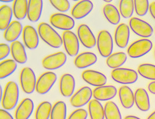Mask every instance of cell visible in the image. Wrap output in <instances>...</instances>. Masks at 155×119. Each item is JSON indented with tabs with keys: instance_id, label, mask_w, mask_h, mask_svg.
Here are the masks:
<instances>
[{
	"instance_id": "1",
	"label": "cell",
	"mask_w": 155,
	"mask_h": 119,
	"mask_svg": "<svg viewBox=\"0 0 155 119\" xmlns=\"http://www.w3.org/2000/svg\"><path fill=\"white\" fill-rule=\"evenodd\" d=\"M38 33L41 39L49 47L59 48L62 46V37L49 24L41 23L38 27Z\"/></svg>"
},
{
	"instance_id": "2",
	"label": "cell",
	"mask_w": 155,
	"mask_h": 119,
	"mask_svg": "<svg viewBox=\"0 0 155 119\" xmlns=\"http://www.w3.org/2000/svg\"><path fill=\"white\" fill-rule=\"evenodd\" d=\"M19 97V90L17 83L14 81L8 82L1 98L3 108L7 111L14 109L18 104Z\"/></svg>"
},
{
	"instance_id": "3",
	"label": "cell",
	"mask_w": 155,
	"mask_h": 119,
	"mask_svg": "<svg viewBox=\"0 0 155 119\" xmlns=\"http://www.w3.org/2000/svg\"><path fill=\"white\" fill-rule=\"evenodd\" d=\"M97 45L100 55L104 58H108L112 54L113 38L107 30H102L99 33L97 39Z\"/></svg>"
},
{
	"instance_id": "4",
	"label": "cell",
	"mask_w": 155,
	"mask_h": 119,
	"mask_svg": "<svg viewBox=\"0 0 155 119\" xmlns=\"http://www.w3.org/2000/svg\"><path fill=\"white\" fill-rule=\"evenodd\" d=\"M153 48L150 40L143 38L131 44L127 49L128 55L131 58H139L149 53Z\"/></svg>"
},
{
	"instance_id": "5",
	"label": "cell",
	"mask_w": 155,
	"mask_h": 119,
	"mask_svg": "<svg viewBox=\"0 0 155 119\" xmlns=\"http://www.w3.org/2000/svg\"><path fill=\"white\" fill-rule=\"evenodd\" d=\"M111 76L114 81L124 85L134 84L138 78L136 71L121 68L113 69L111 73Z\"/></svg>"
},
{
	"instance_id": "6",
	"label": "cell",
	"mask_w": 155,
	"mask_h": 119,
	"mask_svg": "<svg viewBox=\"0 0 155 119\" xmlns=\"http://www.w3.org/2000/svg\"><path fill=\"white\" fill-rule=\"evenodd\" d=\"M20 83L21 89L25 93L31 94L35 92L37 80L32 69L26 67L21 70L20 74Z\"/></svg>"
},
{
	"instance_id": "7",
	"label": "cell",
	"mask_w": 155,
	"mask_h": 119,
	"mask_svg": "<svg viewBox=\"0 0 155 119\" xmlns=\"http://www.w3.org/2000/svg\"><path fill=\"white\" fill-rule=\"evenodd\" d=\"M57 80V74L52 71L44 73L37 81L35 91L40 94L44 95L49 92Z\"/></svg>"
},
{
	"instance_id": "8",
	"label": "cell",
	"mask_w": 155,
	"mask_h": 119,
	"mask_svg": "<svg viewBox=\"0 0 155 119\" xmlns=\"http://www.w3.org/2000/svg\"><path fill=\"white\" fill-rule=\"evenodd\" d=\"M129 26L135 35L142 38L150 37L153 33V29L150 24L137 18H131Z\"/></svg>"
},
{
	"instance_id": "9",
	"label": "cell",
	"mask_w": 155,
	"mask_h": 119,
	"mask_svg": "<svg viewBox=\"0 0 155 119\" xmlns=\"http://www.w3.org/2000/svg\"><path fill=\"white\" fill-rule=\"evenodd\" d=\"M63 45L66 53L69 56H78L79 49V39L74 33L69 31H64L62 35Z\"/></svg>"
},
{
	"instance_id": "10",
	"label": "cell",
	"mask_w": 155,
	"mask_h": 119,
	"mask_svg": "<svg viewBox=\"0 0 155 119\" xmlns=\"http://www.w3.org/2000/svg\"><path fill=\"white\" fill-rule=\"evenodd\" d=\"M49 21L54 28L64 31L71 30L75 26V21L71 17L62 13L51 15Z\"/></svg>"
},
{
	"instance_id": "11",
	"label": "cell",
	"mask_w": 155,
	"mask_h": 119,
	"mask_svg": "<svg viewBox=\"0 0 155 119\" xmlns=\"http://www.w3.org/2000/svg\"><path fill=\"white\" fill-rule=\"evenodd\" d=\"M66 61V55L63 52H58L44 58L42 60V65L47 70H57L62 67Z\"/></svg>"
},
{
	"instance_id": "12",
	"label": "cell",
	"mask_w": 155,
	"mask_h": 119,
	"mask_svg": "<svg viewBox=\"0 0 155 119\" xmlns=\"http://www.w3.org/2000/svg\"><path fill=\"white\" fill-rule=\"evenodd\" d=\"M93 96V91L88 87H83L72 95L71 104L72 106L80 108L89 104Z\"/></svg>"
},
{
	"instance_id": "13",
	"label": "cell",
	"mask_w": 155,
	"mask_h": 119,
	"mask_svg": "<svg viewBox=\"0 0 155 119\" xmlns=\"http://www.w3.org/2000/svg\"><path fill=\"white\" fill-rule=\"evenodd\" d=\"M77 32L80 41L85 48L91 49L97 45V39L91 30L87 25H80Z\"/></svg>"
},
{
	"instance_id": "14",
	"label": "cell",
	"mask_w": 155,
	"mask_h": 119,
	"mask_svg": "<svg viewBox=\"0 0 155 119\" xmlns=\"http://www.w3.org/2000/svg\"><path fill=\"white\" fill-rule=\"evenodd\" d=\"M81 77L85 82L96 87L105 85L107 83L105 75L95 70H85L83 72Z\"/></svg>"
},
{
	"instance_id": "15",
	"label": "cell",
	"mask_w": 155,
	"mask_h": 119,
	"mask_svg": "<svg viewBox=\"0 0 155 119\" xmlns=\"http://www.w3.org/2000/svg\"><path fill=\"white\" fill-rule=\"evenodd\" d=\"M23 40L25 46L29 49H35L39 44V35L31 26H26L23 30Z\"/></svg>"
},
{
	"instance_id": "16",
	"label": "cell",
	"mask_w": 155,
	"mask_h": 119,
	"mask_svg": "<svg viewBox=\"0 0 155 119\" xmlns=\"http://www.w3.org/2000/svg\"><path fill=\"white\" fill-rule=\"evenodd\" d=\"M94 8V4L90 0H81L71 9V14L76 19H81L90 14Z\"/></svg>"
},
{
	"instance_id": "17",
	"label": "cell",
	"mask_w": 155,
	"mask_h": 119,
	"mask_svg": "<svg viewBox=\"0 0 155 119\" xmlns=\"http://www.w3.org/2000/svg\"><path fill=\"white\" fill-rule=\"evenodd\" d=\"M75 87V79L71 74L66 73L62 75L60 79L59 90L63 97L66 98L71 97L74 94Z\"/></svg>"
},
{
	"instance_id": "18",
	"label": "cell",
	"mask_w": 155,
	"mask_h": 119,
	"mask_svg": "<svg viewBox=\"0 0 155 119\" xmlns=\"http://www.w3.org/2000/svg\"><path fill=\"white\" fill-rule=\"evenodd\" d=\"M130 36V26L126 23L120 24L114 33V41L117 46L120 48H125L128 45Z\"/></svg>"
},
{
	"instance_id": "19",
	"label": "cell",
	"mask_w": 155,
	"mask_h": 119,
	"mask_svg": "<svg viewBox=\"0 0 155 119\" xmlns=\"http://www.w3.org/2000/svg\"><path fill=\"white\" fill-rule=\"evenodd\" d=\"M117 94V90L114 86L103 85L93 90V97L99 101H107L114 98Z\"/></svg>"
},
{
	"instance_id": "20",
	"label": "cell",
	"mask_w": 155,
	"mask_h": 119,
	"mask_svg": "<svg viewBox=\"0 0 155 119\" xmlns=\"http://www.w3.org/2000/svg\"><path fill=\"white\" fill-rule=\"evenodd\" d=\"M33 101L30 98L24 99L16 109L15 119H28L34 111Z\"/></svg>"
},
{
	"instance_id": "21",
	"label": "cell",
	"mask_w": 155,
	"mask_h": 119,
	"mask_svg": "<svg viewBox=\"0 0 155 119\" xmlns=\"http://www.w3.org/2000/svg\"><path fill=\"white\" fill-rule=\"evenodd\" d=\"M97 56L95 54L90 52H85L76 56L74 63L78 69H83L94 65L97 63Z\"/></svg>"
},
{
	"instance_id": "22",
	"label": "cell",
	"mask_w": 155,
	"mask_h": 119,
	"mask_svg": "<svg viewBox=\"0 0 155 119\" xmlns=\"http://www.w3.org/2000/svg\"><path fill=\"white\" fill-rule=\"evenodd\" d=\"M23 26L21 23L17 21H12L9 26L5 30L4 37L8 42H14L19 38L23 33Z\"/></svg>"
},
{
	"instance_id": "23",
	"label": "cell",
	"mask_w": 155,
	"mask_h": 119,
	"mask_svg": "<svg viewBox=\"0 0 155 119\" xmlns=\"http://www.w3.org/2000/svg\"><path fill=\"white\" fill-rule=\"evenodd\" d=\"M135 104L139 110L148 112L150 108V99L148 92L144 88H138L134 94Z\"/></svg>"
},
{
	"instance_id": "24",
	"label": "cell",
	"mask_w": 155,
	"mask_h": 119,
	"mask_svg": "<svg viewBox=\"0 0 155 119\" xmlns=\"http://www.w3.org/2000/svg\"><path fill=\"white\" fill-rule=\"evenodd\" d=\"M43 1L42 0H28V18L31 22L38 21L41 16Z\"/></svg>"
},
{
	"instance_id": "25",
	"label": "cell",
	"mask_w": 155,
	"mask_h": 119,
	"mask_svg": "<svg viewBox=\"0 0 155 119\" xmlns=\"http://www.w3.org/2000/svg\"><path fill=\"white\" fill-rule=\"evenodd\" d=\"M119 97L121 104L125 109L131 108L135 104V96L133 90L127 85L121 87L119 90Z\"/></svg>"
},
{
	"instance_id": "26",
	"label": "cell",
	"mask_w": 155,
	"mask_h": 119,
	"mask_svg": "<svg viewBox=\"0 0 155 119\" xmlns=\"http://www.w3.org/2000/svg\"><path fill=\"white\" fill-rule=\"evenodd\" d=\"M11 54L14 60L18 63L25 64L28 61L25 48L23 44L18 40L11 44Z\"/></svg>"
},
{
	"instance_id": "27",
	"label": "cell",
	"mask_w": 155,
	"mask_h": 119,
	"mask_svg": "<svg viewBox=\"0 0 155 119\" xmlns=\"http://www.w3.org/2000/svg\"><path fill=\"white\" fill-rule=\"evenodd\" d=\"M103 13L106 20L110 24L117 25L120 23V12L113 4H106L103 8Z\"/></svg>"
},
{
	"instance_id": "28",
	"label": "cell",
	"mask_w": 155,
	"mask_h": 119,
	"mask_svg": "<svg viewBox=\"0 0 155 119\" xmlns=\"http://www.w3.org/2000/svg\"><path fill=\"white\" fill-rule=\"evenodd\" d=\"M88 112L91 119H105V111L99 101L94 99L88 104Z\"/></svg>"
},
{
	"instance_id": "29",
	"label": "cell",
	"mask_w": 155,
	"mask_h": 119,
	"mask_svg": "<svg viewBox=\"0 0 155 119\" xmlns=\"http://www.w3.org/2000/svg\"><path fill=\"white\" fill-rule=\"evenodd\" d=\"M127 59V54L126 53L123 52H116L107 58L106 64L109 68L115 69L120 68L126 62Z\"/></svg>"
},
{
	"instance_id": "30",
	"label": "cell",
	"mask_w": 155,
	"mask_h": 119,
	"mask_svg": "<svg viewBox=\"0 0 155 119\" xmlns=\"http://www.w3.org/2000/svg\"><path fill=\"white\" fill-rule=\"evenodd\" d=\"M13 13L18 20H23L28 16V1L15 0L13 4Z\"/></svg>"
},
{
	"instance_id": "31",
	"label": "cell",
	"mask_w": 155,
	"mask_h": 119,
	"mask_svg": "<svg viewBox=\"0 0 155 119\" xmlns=\"http://www.w3.org/2000/svg\"><path fill=\"white\" fill-rule=\"evenodd\" d=\"M14 14L12 8L9 5H4L0 8V30L5 31L11 23L12 15Z\"/></svg>"
},
{
	"instance_id": "32",
	"label": "cell",
	"mask_w": 155,
	"mask_h": 119,
	"mask_svg": "<svg viewBox=\"0 0 155 119\" xmlns=\"http://www.w3.org/2000/svg\"><path fill=\"white\" fill-rule=\"evenodd\" d=\"M17 62L13 59H7L0 63V78L4 79L13 74L17 69Z\"/></svg>"
},
{
	"instance_id": "33",
	"label": "cell",
	"mask_w": 155,
	"mask_h": 119,
	"mask_svg": "<svg viewBox=\"0 0 155 119\" xmlns=\"http://www.w3.org/2000/svg\"><path fill=\"white\" fill-rule=\"evenodd\" d=\"M134 0H120L119 12L123 18H131L134 14Z\"/></svg>"
},
{
	"instance_id": "34",
	"label": "cell",
	"mask_w": 155,
	"mask_h": 119,
	"mask_svg": "<svg viewBox=\"0 0 155 119\" xmlns=\"http://www.w3.org/2000/svg\"><path fill=\"white\" fill-rule=\"evenodd\" d=\"M67 106L63 101H58L52 106L50 119H66Z\"/></svg>"
},
{
	"instance_id": "35",
	"label": "cell",
	"mask_w": 155,
	"mask_h": 119,
	"mask_svg": "<svg viewBox=\"0 0 155 119\" xmlns=\"http://www.w3.org/2000/svg\"><path fill=\"white\" fill-rule=\"evenodd\" d=\"M104 111L106 119H122L120 110L114 102H107L104 106Z\"/></svg>"
},
{
	"instance_id": "36",
	"label": "cell",
	"mask_w": 155,
	"mask_h": 119,
	"mask_svg": "<svg viewBox=\"0 0 155 119\" xmlns=\"http://www.w3.org/2000/svg\"><path fill=\"white\" fill-rule=\"evenodd\" d=\"M52 109V104L48 101H44L38 106L35 114V119H49Z\"/></svg>"
},
{
	"instance_id": "37",
	"label": "cell",
	"mask_w": 155,
	"mask_h": 119,
	"mask_svg": "<svg viewBox=\"0 0 155 119\" xmlns=\"http://www.w3.org/2000/svg\"><path fill=\"white\" fill-rule=\"evenodd\" d=\"M138 73L146 79L155 81V65L150 63H143L138 68Z\"/></svg>"
},
{
	"instance_id": "38",
	"label": "cell",
	"mask_w": 155,
	"mask_h": 119,
	"mask_svg": "<svg viewBox=\"0 0 155 119\" xmlns=\"http://www.w3.org/2000/svg\"><path fill=\"white\" fill-rule=\"evenodd\" d=\"M135 11L139 16H144L149 10V0H134Z\"/></svg>"
},
{
	"instance_id": "39",
	"label": "cell",
	"mask_w": 155,
	"mask_h": 119,
	"mask_svg": "<svg viewBox=\"0 0 155 119\" xmlns=\"http://www.w3.org/2000/svg\"><path fill=\"white\" fill-rule=\"evenodd\" d=\"M51 4L58 11L66 12L71 8V4L68 0H49Z\"/></svg>"
},
{
	"instance_id": "40",
	"label": "cell",
	"mask_w": 155,
	"mask_h": 119,
	"mask_svg": "<svg viewBox=\"0 0 155 119\" xmlns=\"http://www.w3.org/2000/svg\"><path fill=\"white\" fill-rule=\"evenodd\" d=\"M88 112L84 109H78L71 113L68 119H87Z\"/></svg>"
},
{
	"instance_id": "41",
	"label": "cell",
	"mask_w": 155,
	"mask_h": 119,
	"mask_svg": "<svg viewBox=\"0 0 155 119\" xmlns=\"http://www.w3.org/2000/svg\"><path fill=\"white\" fill-rule=\"evenodd\" d=\"M11 53V47L7 44L1 43L0 44V60L5 59Z\"/></svg>"
},
{
	"instance_id": "42",
	"label": "cell",
	"mask_w": 155,
	"mask_h": 119,
	"mask_svg": "<svg viewBox=\"0 0 155 119\" xmlns=\"http://www.w3.org/2000/svg\"><path fill=\"white\" fill-rule=\"evenodd\" d=\"M0 119H14L12 116L7 110L0 109Z\"/></svg>"
},
{
	"instance_id": "43",
	"label": "cell",
	"mask_w": 155,
	"mask_h": 119,
	"mask_svg": "<svg viewBox=\"0 0 155 119\" xmlns=\"http://www.w3.org/2000/svg\"><path fill=\"white\" fill-rule=\"evenodd\" d=\"M149 12L152 18L155 20V2H153L150 4Z\"/></svg>"
},
{
	"instance_id": "44",
	"label": "cell",
	"mask_w": 155,
	"mask_h": 119,
	"mask_svg": "<svg viewBox=\"0 0 155 119\" xmlns=\"http://www.w3.org/2000/svg\"><path fill=\"white\" fill-rule=\"evenodd\" d=\"M148 90L151 94L155 95V81L149 83L148 85Z\"/></svg>"
},
{
	"instance_id": "45",
	"label": "cell",
	"mask_w": 155,
	"mask_h": 119,
	"mask_svg": "<svg viewBox=\"0 0 155 119\" xmlns=\"http://www.w3.org/2000/svg\"><path fill=\"white\" fill-rule=\"evenodd\" d=\"M124 119H140L139 117H136V116H131V115H130V116H127L126 117H125V118Z\"/></svg>"
},
{
	"instance_id": "46",
	"label": "cell",
	"mask_w": 155,
	"mask_h": 119,
	"mask_svg": "<svg viewBox=\"0 0 155 119\" xmlns=\"http://www.w3.org/2000/svg\"><path fill=\"white\" fill-rule=\"evenodd\" d=\"M147 119H155V111L153 112L152 114H150Z\"/></svg>"
},
{
	"instance_id": "47",
	"label": "cell",
	"mask_w": 155,
	"mask_h": 119,
	"mask_svg": "<svg viewBox=\"0 0 155 119\" xmlns=\"http://www.w3.org/2000/svg\"><path fill=\"white\" fill-rule=\"evenodd\" d=\"M15 0H0L1 2H11L12 1H14Z\"/></svg>"
},
{
	"instance_id": "48",
	"label": "cell",
	"mask_w": 155,
	"mask_h": 119,
	"mask_svg": "<svg viewBox=\"0 0 155 119\" xmlns=\"http://www.w3.org/2000/svg\"><path fill=\"white\" fill-rule=\"evenodd\" d=\"M104 1H105V2H107V3H110V2H111L112 1H113V0H103Z\"/></svg>"
},
{
	"instance_id": "49",
	"label": "cell",
	"mask_w": 155,
	"mask_h": 119,
	"mask_svg": "<svg viewBox=\"0 0 155 119\" xmlns=\"http://www.w3.org/2000/svg\"><path fill=\"white\" fill-rule=\"evenodd\" d=\"M73 1H80V0H72Z\"/></svg>"
},
{
	"instance_id": "50",
	"label": "cell",
	"mask_w": 155,
	"mask_h": 119,
	"mask_svg": "<svg viewBox=\"0 0 155 119\" xmlns=\"http://www.w3.org/2000/svg\"></svg>"
}]
</instances>
